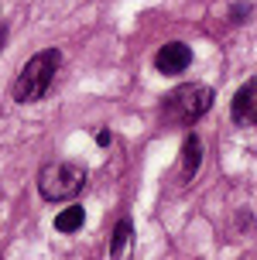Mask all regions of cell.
<instances>
[{"label": "cell", "mask_w": 257, "mask_h": 260, "mask_svg": "<svg viewBox=\"0 0 257 260\" xmlns=\"http://www.w3.org/2000/svg\"><path fill=\"white\" fill-rule=\"evenodd\" d=\"M199 165H203V141H199L195 134H189L185 144H182V165H179L182 182H192L195 171H199Z\"/></svg>", "instance_id": "cell-6"}, {"label": "cell", "mask_w": 257, "mask_h": 260, "mask_svg": "<svg viewBox=\"0 0 257 260\" xmlns=\"http://www.w3.org/2000/svg\"><path fill=\"white\" fill-rule=\"evenodd\" d=\"M4 41H7V35H4V27H0V48H4Z\"/></svg>", "instance_id": "cell-11"}, {"label": "cell", "mask_w": 257, "mask_h": 260, "mask_svg": "<svg viewBox=\"0 0 257 260\" xmlns=\"http://www.w3.org/2000/svg\"><path fill=\"white\" fill-rule=\"evenodd\" d=\"M82 222H86V209L69 206L55 216V230H59V233H76V230H82Z\"/></svg>", "instance_id": "cell-7"}, {"label": "cell", "mask_w": 257, "mask_h": 260, "mask_svg": "<svg viewBox=\"0 0 257 260\" xmlns=\"http://www.w3.org/2000/svg\"><path fill=\"white\" fill-rule=\"evenodd\" d=\"M86 178H90V171L76 161H48L38 171V192L48 202H65L86 188Z\"/></svg>", "instance_id": "cell-3"}, {"label": "cell", "mask_w": 257, "mask_h": 260, "mask_svg": "<svg viewBox=\"0 0 257 260\" xmlns=\"http://www.w3.org/2000/svg\"><path fill=\"white\" fill-rule=\"evenodd\" d=\"M127 240H130V219H120L117 222V230H113V243H110V253H124V247H127Z\"/></svg>", "instance_id": "cell-8"}, {"label": "cell", "mask_w": 257, "mask_h": 260, "mask_svg": "<svg viewBox=\"0 0 257 260\" xmlns=\"http://www.w3.org/2000/svg\"><path fill=\"white\" fill-rule=\"evenodd\" d=\"M213 106V89L206 82H185L179 89H172L161 103V120L165 123H175V127H189L199 117L209 113Z\"/></svg>", "instance_id": "cell-2"}, {"label": "cell", "mask_w": 257, "mask_h": 260, "mask_svg": "<svg viewBox=\"0 0 257 260\" xmlns=\"http://www.w3.org/2000/svg\"><path fill=\"white\" fill-rule=\"evenodd\" d=\"M110 141H113V137H110V130H100V134H96V144H100V147H106Z\"/></svg>", "instance_id": "cell-10"}, {"label": "cell", "mask_w": 257, "mask_h": 260, "mask_svg": "<svg viewBox=\"0 0 257 260\" xmlns=\"http://www.w3.org/2000/svg\"><path fill=\"white\" fill-rule=\"evenodd\" d=\"M247 14H250V4H247V0H237V4L230 7V21L233 24H244Z\"/></svg>", "instance_id": "cell-9"}, {"label": "cell", "mask_w": 257, "mask_h": 260, "mask_svg": "<svg viewBox=\"0 0 257 260\" xmlns=\"http://www.w3.org/2000/svg\"><path fill=\"white\" fill-rule=\"evenodd\" d=\"M189 65H192V48H189L185 41H168V45H161L158 55H154V69H158L161 76H179Z\"/></svg>", "instance_id": "cell-4"}, {"label": "cell", "mask_w": 257, "mask_h": 260, "mask_svg": "<svg viewBox=\"0 0 257 260\" xmlns=\"http://www.w3.org/2000/svg\"><path fill=\"white\" fill-rule=\"evenodd\" d=\"M230 117L244 127H257V76L247 79L230 103Z\"/></svg>", "instance_id": "cell-5"}, {"label": "cell", "mask_w": 257, "mask_h": 260, "mask_svg": "<svg viewBox=\"0 0 257 260\" xmlns=\"http://www.w3.org/2000/svg\"><path fill=\"white\" fill-rule=\"evenodd\" d=\"M59 65H62V52L59 48H45V52L31 55L24 62V69L17 72V79H14V89H11L14 100L17 103H38L41 96L51 89Z\"/></svg>", "instance_id": "cell-1"}]
</instances>
